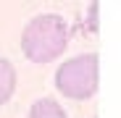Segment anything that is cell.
Here are the masks:
<instances>
[{"mask_svg": "<svg viewBox=\"0 0 121 118\" xmlns=\"http://www.w3.org/2000/svg\"><path fill=\"white\" fill-rule=\"evenodd\" d=\"M29 118H69L55 100H37L29 110Z\"/></svg>", "mask_w": 121, "mask_h": 118, "instance_id": "cell-4", "label": "cell"}, {"mask_svg": "<svg viewBox=\"0 0 121 118\" xmlns=\"http://www.w3.org/2000/svg\"><path fill=\"white\" fill-rule=\"evenodd\" d=\"M13 89H16V68L8 58H0V105L11 100Z\"/></svg>", "mask_w": 121, "mask_h": 118, "instance_id": "cell-3", "label": "cell"}, {"mask_svg": "<svg viewBox=\"0 0 121 118\" xmlns=\"http://www.w3.org/2000/svg\"><path fill=\"white\" fill-rule=\"evenodd\" d=\"M97 79H100L97 55L84 53L60 63V68L55 71V87L60 94L71 97V100H90L97 92Z\"/></svg>", "mask_w": 121, "mask_h": 118, "instance_id": "cell-2", "label": "cell"}, {"mask_svg": "<svg viewBox=\"0 0 121 118\" xmlns=\"http://www.w3.org/2000/svg\"><path fill=\"white\" fill-rule=\"evenodd\" d=\"M69 45V26L60 16L42 13L34 16L24 26L21 34V50L32 63H50L63 55Z\"/></svg>", "mask_w": 121, "mask_h": 118, "instance_id": "cell-1", "label": "cell"}]
</instances>
